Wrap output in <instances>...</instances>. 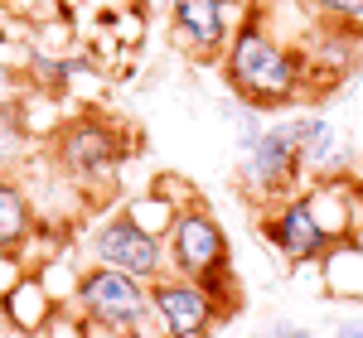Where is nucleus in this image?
I'll use <instances>...</instances> for the list:
<instances>
[{
    "label": "nucleus",
    "instance_id": "nucleus-1",
    "mask_svg": "<svg viewBox=\"0 0 363 338\" xmlns=\"http://www.w3.org/2000/svg\"><path fill=\"white\" fill-rule=\"evenodd\" d=\"M223 83L238 102L257 112H291L301 97H310L306 83V54L296 39H286L267 25V15H252L247 25L228 39L223 49Z\"/></svg>",
    "mask_w": 363,
    "mask_h": 338
},
{
    "label": "nucleus",
    "instance_id": "nucleus-2",
    "mask_svg": "<svg viewBox=\"0 0 363 338\" xmlns=\"http://www.w3.org/2000/svg\"><path fill=\"white\" fill-rule=\"evenodd\" d=\"M131 131H136V126H116L107 112L83 107V112H73L58 126V136L49 141V150H54V165L63 169L83 194H102V189L116 184V165L136 150V136H131Z\"/></svg>",
    "mask_w": 363,
    "mask_h": 338
},
{
    "label": "nucleus",
    "instance_id": "nucleus-3",
    "mask_svg": "<svg viewBox=\"0 0 363 338\" xmlns=\"http://www.w3.org/2000/svg\"><path fill=\"white\" fill-rule=\"evenodd\" d=\"M238 184L242 194L267 208L277 198H291V194H306V174H301V141H296V112H281L277 121H267V131L238 150Z\"/></svg>",
    "mask_w": 363,
    "mask_h": 338
},
{
    "label": "nucleus",
    "instance_id": "nucleus-4",
    "mask_svg": "<svg viewBox=\"0 0 363 338\" xmlns=\"http://www.w3.org/2000/svg\"><path fill=\"white\" fill-rule=\"evenodd\" d=\"M78 256H87L83 266H112V271L140 276V281H150V285L169 276L165 242L150 237V232H140L121 208L83 223V232H78Z\"/></svg>",
    "mask_w": 363,
    "mask_h": 338
},
{
    "label": "nucleus",
    "instance_id": "nucleus-5",
    "mask_svg": "<svg viewBox=\"0 0 363 338\" xmlns=\"http://www.w3.org/2000/svg\"><path fill=\"white\" fill-rule=\"evenodd\" d=\"M68 310H78L87 324H97L107 334L150 329V281L112 271V266H83V281Z\"/></svg>",
    "mask_w": 363,
    "mask_h": 338
},
{
    "label": "nucleus",
    "instance_id": "nucleus-6",
    "mask_svg": "<svg viewBox=\"0 0 363 338\" xmlns=\"http://www.w3.org/2000/svg\"><path fill=\"white\" fill-rule=\"evenodd\" d=\"M252 15V0H169V39L189 58H223L228 39Z\"/></svg>",
    "mask_w": 363,
    "mask_h": 338
},
{
    "label": "nucleus",
    "instance_id": "nucleus-7",
    "mask_svg": "<svg viewBox=\"0 0 363 338\" xmlns=\"http://www.w3.org/2000/svg\"><path fill=\"white\" fill-rule=\"evenodd\" d=\"M165 252H169V276H184V281H208V276L233 266L228 232L208 213V203H194V208H184L174 218V227L165 237Z\"/></svg>",
    "mask_w": 363,
    "mask_h": 338
},
{
    "label": "nucleus",
    "instance_id": "nucleus-8",
    "mask_svg": "<svg viewBox=\"0 0 363 338\" xmlns=\"http://www.w3.org/2000/svg\"><path fill=\"white\" fill-rule=\"evenodd\" d=\"M257 232H262L267 252L277 256L286 271L301 266V261H320V256L330 252V232L320 227V218H315V208H310L306 194L267 203L262 218H257Z\"/></svg>",
    "mask_w": 363,
    "mask_h": 338
},
{
    "label": "nucleus",
    "instance_id": "nucleus-9",
    "mask_svg": "<svg viewBox=\"0 0 363 338\" xmlns=\"http://www.w3.org/2000/svg\"><path fill=\"white\" fill-rule=\"evenodd\" d=\"M223 324V310L199 281L165 276L150 285V329L165 338H208Z\"/></svg>",
    "mask_w": 363,
    "mask_h": 338
},
{
    "label": "nucleus",
    "instance_id": "nucleus-10",
    "mask_svg": "<svg viewBox=\"0 0 363 338\" xmlns=\"http://www.w3.org/2000/svg\"><path fill=\"white\" fill-rule=\"evenodd\" d=\"M296 141H301L306 189L315 179H354L359 174V145L330 112H296Z\"/></svg>",
    "mask_w": 363,
    "mask_h": 338
},
{
    "label": "nucleus",
    "instance_id": "nucleus-11",
    "mask_svg": "<svg viewBox=\"0 0 363 338\" xmlns=\"http://www.w3.org/2000/svg\"><path fill=\"white\" fill-rule=\"evenodd\" d=\"M0 310H5V319H10V329L25 338H39L49 324H54L58 314V300L49 295V285L39 281V276H25V281L15 285L5 300H0Z\"/></svg>",
    "mask_w": 363,
    "mask_h": 338
},
{
    "label": "nucleus",
    "instance_id": "nucleus-12",
    "mask_svg": "<svg viewBox=\"0 0 363 338\" xmlns=\"http://www.w3.org/2000/svg\"><path fill=\"white\" fill-rule=\"evenodd\" d=\"M325 266V295L339 305H363V242L359 237H339L330 252L320 256Z\"/></svg>",
    "mask_w": 363,
    "mask_h": 338
},
{
    "label": "nucleus",
    "instance_id": "nucleus-13",
    "mask_svg": "<svg viewBox=\"0 0 363 338\" xmlns=\"http://www.w3.org/2000/svg\"><path fill=\"white\" fill-rule=\"evenodd\" d=\"M34 223H39V213H34L29 189L15 179V174H0V256L20 252L25 237L34 232Z\"/></svg>",
    "mask_w": 363,
    "mask_h": 338
},
{
    "label": "nucleus",
    "instance_id": "nucleus-14",
    "mask_svg": "<svg viewBox=\"0 0 363 338\" xmlns=\"http://www.w3.org/2000/svg\"><path fill=\"white\" fill-rule=\"evenodd\" d=\"M29 145L34 136L20 116V97H0V174H10V165H25Z\"/></svg>",
    "mask_w": 363,
    "mask_h": 338
},
{
    "label": "nucleus",
    "instance_id": "nucleus-15",
    "mask_svg": "<svg viewBox=\"0 0 363 338\" xmlns=\"http://www.w3.org/2000/svg\"><path fill=\"white\" fill-rule=\"evenodd\" d=\"M121 213H126L140 232L160 237V242L169 237V227H174V218H179V208H174V203H165L160 194H150V189H145V194H136V198H126V203H121Z\"/></svg>",
    "mask_w": 363,
    "mask_h": 338
},
{
    "label": "nucleus",
    "instance_id": "nucleus-16",
    "mask_svg": "<svg viewBox=\"0 0 363 338\" xmlns=\"http://www.w3.org/2000/svg\"><path fill=\"white\" fill-rule=\"evenodd\" d=\"M320 25H339V29H354L363 34V0H301Z\"/></svg>",
    "mask_w": 363,
    "mask_h": 338
},
{
    "label": "nucleus",
    "instance_id": "nucleus-17",
    "mask_svg": "<svg viewBox=\"0 0 363 338\" xmlns=\"http://www.w3.org/2000/svg\"><path fill=\"white\" fill-rule=\"evenodd\" d=\"M150 194H160L165 198V203H174V208H179V213H184V208H194L199 203V189L194 184H189V179H179V174H155V179H150Z\"/></svg>",
    "mask_w": 363,
    "mask_h": 338
},
{
    "label": "nucleus",
    "instance_id": "nucleus-18",
    "mask_svg": "<svg viewBox=\"0 0 363 338\" xmlns=\"http://www.w3.org/2000/svg\"><path fill=\"white\" fill-rule=\"evenodd\" d=\"M39 338H92V324H87L78 310H58L54 324H49Z\"/></svg>",
    "mask_w": 363,
    "mask_h": 338
},
{
    "label": "nucleus",
    "instance_id": "nucleus-19",
    "mask_svg": "<svg viewBox=\"0 0 363 338\" xmlns=\"http://www.w3.org/2000/svg\"><path fill=\"white\" fill-rule=\"evenodd\" d=\"M25 276H34V271L25 266V256H20V252H5V256H0V300L25 281Z\"/></svg>",
    "mask_w": 363,
    "mask_h": 338
},
{
    "label": "nucleus",
    "instance_id": "nucleus-20",
    "mask_svg": "<svg viewBox=\"0 0 363 338\" xmlns=\"http://www.w3.org/2000/svg\"><path fill=\"white\" fill-rule=\"evenodd\" d=\"M262 338H315V334H310L306 324H296V319H272Z\"/></svg>",
    "mask_w": 363,
    "mask_h": 338
},
{
    "label": "nucleus",
    "instance_id": "nucleus-21",
    "mask_svg": "<svg viewBox=\"0 0 363 338\" xmlns=\"http://www.w3.org/2000/svg\"><path fill=\"white\" fill-rule=\"evenodd\" d=\"M330 338H363V314H339Z\"/></svg>",
    "mask_w": 363,
    "mask_h": 338
},
{
    "label": "nucleus",
    "instance_id": "nucleus-22",
    "mask_svg": "<svg viewBox=\"0 0 363 338\" xmlns=\"http://www.w3.org/2000/svg\"><path fill=\"white\" fill-rule=\"evenodd\" d=\"M92 338H165V334H155V329H131V334H107V329H97V324H92Z\"/></svg>",
    "mask_w": 363,
    "mask_h": 338
},
{
    "label": "nucleus",
    "instance_id": "nucleus-23",
    "mask_svg": "<svg viewBox=\"0 0 363 338\" xmlns=\"http://www.w3.org/2000/svg\"><path fill=\"white\" fill-rule=\"evenodd\" d=\"M5 5H10V0H0V10H5Z\"/></svg>",
    "mask_w": 363,
    "mask_h": 338
}]
</instances>
